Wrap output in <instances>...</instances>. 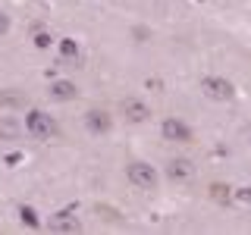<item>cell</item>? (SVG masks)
Here are the masks:
<instances>
[{"label":"cell","instance_id":"cell-1","mask_svg":"<svg viewBox=\"0 0 251 235\" xmlns=\"http://www.w3.org/2000/svg\"><path fill=\"white\" fill-rule=\"evenodd\" d=\"M201 94L210 100H232L235 97V85L223 75H204L201 78Z\"/></svg>","mask_w":251,"mask_h":235},{"label":"cell","instance_id":"cell-2","mask_svg":"<svg viewBox=\"0 0 251 235\" xmlns=\"http://www.w3.org/2000/svg\"><path fill=\"white\" fill-rule=\"evenodd\" d=\"M25 132H28L31 138L47 141L50 135H57V122H53L47 113H41V110H28V116H25Z\"/></svg>","mask_w":251,"mask_h":235},{"label":"cell","instance_id":"cell-3","mask_svg":"<svg viewBox=\"0 0 251 235\" xmlns=\"http://www.w3.org/2000/svg\"><path fill=\"white\" fill-rule=\"evenodd\" d=\"M126 179L135 188H141V191H154L157 188V169L148 166V163H138V160L126 166Z\"/></svg>","mask_w":251,"mask_h":235},{"label":"cell","instance_id":"cell-4","mask_svg":"<svg viewBox=\"0 0 251 235\" xmlns=\"http://www.w3.org/2000/svg\"><path fill=\"white\" fill-rule=\"evenodd\" d=\"M160 135L167 141H176V144H188L195 135H192V125H185L182 119H176V116H170V119H163L160 125Z\"/></svg>","mask_w":251,"mask_h":235},{"label":"cell","instance_id":"cell-5","mask_svg":"<svg viewBox=\"0 0 251 235\" xmlns=\"http://www.w3.org/2000/svg\"><path fill=\"white\" fill-rule=\"evenodd\" d=\"M123 113H126V119H129V122L151 119V107H148L145 100H138V97H126L123 100Z\"/></svg>","mask_w":251,"mask_h":235},{"label":"cell","instance_id":"cell-6","mask_svg":"<svg viewBox=\"0 0 251 235\" xmlns=\"http://www.w3.org/2000/svg\"><path fill=\"white\" fill-rule=\"evenodd\" d=\"M85 125H88V132H94V135H104V132H110L113 119H110L107 110H88L85 113Z\"/></svg>","mask_w":251,"mask_h":235},{"label":"cell","instance_id":"cell-7","mask_svg":"<svg viewBox=\"0 0 251 235\" xmlns=\"http://www.w3.org/2000/svg\"><path fill=\"white\" fill-rule=\"evenodd\" d=\"M50 229L53 232H78V229H82V223L75 219L73 210H60V213L50 216Z\"/></svg>","mask_w":251,"mask_h":235},{"label":"cell","instance_id":"cell-8","mask_svg":"<svg viewBox=\"0 0 251 235\" xmlns=\"http://www.w3.org/2000/svg\"><path fill=\"white\" fill-rule=\"evenodd\" d=\"M167 176H170V179H192V176H195L192 160H185V157H176V160H170Z\"/></svg>","mask_w":251,"mask_h":235},{"label":"cell","instance_id":"cell-9","mask_svg":"<svg viewBox=\"0 0 251 235\" xmlns=\"http://www.w3.org/2000/svg\"><path fill=\"white\" fill-rule=\"evenodd\" d=\"M78 88L73 82H50V97L53 100H75Z\"/></svg>","mask_w":251,"mask_h":235},{"label":"cell","instance_id":"cell-10","mask_svg":"<svg viewBox=\"0 0 251 235\" xmlns=\"http://www.w3.org/2000/svg\"><path fill=\"white\" fill-rule=\"evenodd\" d=\"M60 60L63 63H78V44L73 38H60Z\"/></svg>","mask_w":251,"mask_h":235},{"label":"cell","instance_id":"cell-11","mask_svg":"<svg viewBox=\"0 0 251 235\" xmlns=\"http://www.w3.org/2000/svg\"><path fill=\"white\" fill-rule=\"evenodd\" d=\"M19 122L13 119V116H3V119H0V138H19Z\"/></svg>","mask_w":251,"mask_h":235},{"label":"cell","instance_id":"cell-12","mask_svg":"<svg viewBox=\"0 0 251 235\" xmlns=\"http://www.w3.org/2000/svg\"><path fill=\"white\" fill-rule=\"evenodd\" d=\"M0 107H25V97L16 91H0Z\"/></svg>","mask_w":251,"mask_h":235},{"label":"cell","instance_id":"cell-13","mask_svg":"<svg viewBox=\"0 0 251 235\" xmlns=\"http://www.w3.org/2000/svg\"><path fill=\"white\" fill-rule=\"evenodd\" d=\"M19 216H22V223H25V226H31V229H38V226H41V219H38V213L31 207H19Z\"/></svg>","mask_w":251,"mask_h":235},{"label":"cell","instance_id":"cell-14","mask_svg":"<svg viewBox=\"0 0 251 235\" xmlns=\"http://www.w3.org/2000/svg\"><path fill=\"white\" fill-rule=\"evenodd\" d=\"M210 194H214L217 201H229L232 198V188L229 185H210Z\"/></svg>","mask_w":251,"mask_h":235},{"label":"cell","instance_id":"cell-15","mask_svg":"<svg viewBox=\"0 0 251 235\" xmlns=\"http://www.w3.org/2000/svg\"><path fill=\"white\" fill-rule=\"evenodd\" d=\"M232 201H239V204H251V188H248V185L232 188Z\"/></svg>","mask_w":251,"mask_h":235},{"label":"cell","instance_id":"cell-16","mask_svg":"<svg viewBox=\"0 0 251 235\" xmlns=\"http://www.w3.org/2000/svg\"><path fill=\"white\" fill-rule=\"evenodd\" d=\"M35 47H41V50L50 47V35H47V31H38V35H35Z\"/></svg>","mask_w":251,"mask_h":235},{"label":"cell","instance_id":"cell-17","mask_svg":"<svg viewBox=\"0 0 251 235\" xmlns=\"http://www.w3.org/2000/svg\"><path fill=\"white\" fill-rule=\"evenodd\" d=\"M6 31H10V16L0 10V35H6Z\"/></svg>","mask_w":251,"mask_h":235}]
</instances>
